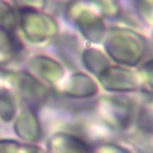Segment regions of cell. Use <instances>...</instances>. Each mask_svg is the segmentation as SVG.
<instances>
[{"instance_id": "cell-1", "label": "cell", "mask_w": 153, "mask_h": 153, "mask_svg": "<svg viewBox=\"0 0 153 153\" xmlns=\"http://www.w3.org/2000/svg\"><path fill=\"white\" fill-rule=\"evenodd\" d=\"M102 8L104 12L108 13H115L116 11H118V5L116 0H94Z\"/></svg>"}]
</instances>
